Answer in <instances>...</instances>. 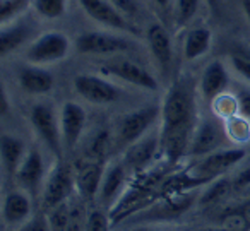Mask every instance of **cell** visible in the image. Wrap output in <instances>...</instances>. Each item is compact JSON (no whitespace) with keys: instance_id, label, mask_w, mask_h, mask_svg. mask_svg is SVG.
I'll list each match as a JSON object with an SVG mask.
<instances>
[{"instance_id":"obj_32","label":"cell","mask_w":250,"mask_h":231,"mask_svg":"<svg viewBox=\"0 0 250 231\" xmlns=\"http://www.w3.org/2000/svg\"><path fill=\"white\" fill-rule=\"evenodd\" d=\"M111 219L108 216V212H104L103 209H91L87 210L86 217V230L84 231H110Z\"/></svg>"},{"instance_id":"obj_43","label":"cell","mask_w":250,"mask_h":231,"mask_svg":"<svg viewBox=\"0 0 250 231\" xmlns=\"http://www.w3.org/2000/svg\"><path fill=\"white\" fill-rule=\"evenodd\" d=\"M171 0H154V4H158L160 7H168Z\"/></svg>"},{"instance_id":"obj_13","label":"cell","mask_w":250,"mask_h":231,"mask_svg":"<svg viewBox=\"0 0 250 231\" xmlns=\"http://www.w3.org/2000/svg\"><path fill=\"white\" fill-rule=\"evenodd\" d=\"M60 130H62L63 151H74L79 144L87 124V113L77 101H65L59 111Z\"/></svg>"},{"instance_id":"obj_17","label":"cell","mask_w":250,"mask_h":231,"mask_svg":"<svg viewBox=\"0 0 250 231\" xmlns=\"http://www.w3.org/2000/svg\"><path fill=\"white\" fill-rule=\"evenodd\" d=\"M83 11L101 26L120 31H134L130 22L110 0H79Z\"/></svg>"},{"instance_id":"obj_25","label":"cell","mask_w":250,"mask_h":231,"mask_svg":"<svg viewBox=\"0 0 250 231\" xmlns=\"http://www.w3.org/2000/svg\"><path fill=\"white\" fill-rule=\"evenodd\" d=\"M231 192H235V190H233L231 178L223 175L206 185V189L202 190V193L199 195L197 204L201 207H212L218 202H221V200H225Z\"/></svg>"},{"instance_id":"obj_22","label":"cell","mask_w":250,"mask_h":231,"mask_svg":"<svg viewBox=\"0 0 250 231\" xmlns=\"http://www.w3.org/2000/svg\"><path fill=\"white\" fill-rule=\"evenodd\" d=\"M0 152H2V166L7 176H14L26 156V146L19 137L12 134H4L0 141Z\"/></svg>"},{"instance_id":"obj_28","label":"cell","mask_w":250,"mask_h":231,"mask_svg":"<svg viewBox=\"0 0 250 231\" xmlns=\"http://www.w3.org/2000/svg\"><path fill=\"white\" fill-rule=\"evenodd\" d=\"M212 110H214L216 118L219 120H228V118L240 115V105H238V98L235 96H228V94H221L212 101Z\"/></svg>"},{"instance_id":"obj_8","label":"cell","mask_w":250,"mask_h":231,"mask_svg":"<svg viewBox=\"0 0 250 231\" xmlns=\"http://www.w3.org/2000/svg\"><path fill=\"white\" fill-rule=\"evenodd\" d=\"M245 156L247 151L243 147H223L208 156H202L188 171L201 178L216 180L225 175L228 169L240 165L245 159Z\"/></svg>"},{"instance_id":"obj_38","label":"cell","mask_w":250,"mask_h":231,"mask_svg":"<svg viewBox=\"0 0 250 231\" xmlns=\"http://www.w3.org/2000/svg\"><path fill=\"white\" fill-rule=\"evenodd\" d=\"M240 105V115L250 118V89H242L240 93H236Z\"/></svg>"},{"instance_id":"obj_10","label":"cell","mask_w":250,"mask_h":231,"mask_svg":"<svg viewBox=\"0 0 250 231\" xmlns=\"http://www.w3.org/2000/svg\"><path fill=\"white\" fill-rule=\"evenodd\" d=\"M130 48V40L106 31H87L76 38V50L83 55H115Z\"/></svg>"},{"instance_id":"obj_18","label":"cell","mask_w":250,"mask_h":231,"mask_svg":"<svg viewBox=\"0 0 250 231\" xmlns=\"http://www.w3.org/2000/svg\"><path fill=\"white\" fill-rule=\"evenodd\" d=\"M229 84V74L221 60H212L204 67L199 79V93L206 103H212L218 96L225 94Z\"/></svg>"},{"instance_id":"obj_2","label":"cell","mask_w":250,"mask_h":231,"mask_svg":"<svg viewBox=\"0 0 250 231\" xmlns=\"http://www.w3.org/2000/svg\"><path fill=\"white\" fill-rule=\"evenodd\" d=\"M29 124L35 130L36 137L43 142L46 149L55 156L57 159L62 158L63 142L62 130H60V117L59 111L50 103H35L29 111Z\"/></svg>"},{"instance_id":"obj_1","label":"cell","mask_w":250,"mask_h":231,"mask_svg":"<svg viewBox=\"0 0 250 231\" xmlns=\"http://www.w3.org/2000/svg\"><path fill=\"white\" fill-rule=\"evenodd\" d=\"M195 125L197 108L194 87L187 79H177L167 91L161 105V154L168 163H177L188 154Z\"/></svg>"},{"instance_id":"obj_23","label":"cell","mask_w":250,"mask_h":231,"mask_svg":"<svg viewBox=\"0 0 250 231\" xmlns=\"http://www.w3.org/2000/svg\"><path fill=\"white\" fill-rule=\"evenodd\" d=\"M31 24L28 22H11L9 26H2L0 33V53L2 57L21 48L31 36Z\"/></svg>"},{"instance_id":"obj_6","label":"cell","mask_w":250,"mask_h":231,"mask_svg":"<svg viewBox=\"0 0 250 231\" xmlns=\"http://www.w3.org/2000/svg\"><path fill=\"white\" fill-rule=\"evenodd\" d=\"M228 139L225 125L219 122V118H201L197 120L195 130L192 134V141L188 146V156L202 158L211 152L223 149Z\"/></svg>"},{"instance_id":"obj_41","label":"cell","mask_w":250,"mask_h":231,"mask_svg":"<svg viewBox=\"0 0 250 231\" xmlns=\"http://www.w3.org/2000/svg\"><path fill=\"white\" fill-rule=\"evenodd\" d=\"M242 9H243V12H245L247 21L250 22V0H242Z\"/></svg>"},{"instance_id":"obj_37","label":"cell","mask_w":250,"mask_h":231,"mask_svg":"<svg viewBox=\"0 0 250 231\" xmlns=\"http://www.w3.org/2000/svg\"><path fill=\"white\" fill-rule=\"evenodd\" d=\"M111 4L125 16V18H130V16L137 14V4L136 0H110Z\"/></svg>"},{"instance_id":"obj_19","label":"cell","mask_w":250,"mask_h":231,"mask_svg":"<svg viewBox=\"0 0 250 231\" xmlns=\"http://www.w3.org/2000/svg\"><path fill=\"white\" fill-rule=\"evenodd\" d=\"M106 165L103 159H87L77 168L76 171V187H77V195L86 199H94L98 197L100 192L101 182H103V175Z\"/></svg>"},{"instance_id":"obj_4","label":"cell","mask_w":250,"mask_h":231,"mask_svg":"<svg viewBox=\"0 0 250 231\" xmlns=\"http://www.w3.org/2000/svg\"><path fill=\"white\" fill-rule=\"evenodd\" d=\"M160 118L161 106H158V105H147V106L137 108V110L122 115L117 122L118 146L127 149L130 144L143 139Z\"/></svg>"},{"instance_id":"obj_21","label":"cell","mask_w":250,"mask_h":231,"mask_svg":"<svg viewBox=\"0 0 250 231\" xmlns=\"http://www.w3.org/2000/svg\"><path fill=\"white\" fill-rule=\"evenodd\" d=\"M146 40L149 45L151 55L154 57L161 70L167 72L173 62V46H171V38L165 29V26H161L160 22L151 24L146 31Z\"/></svg>"},{"instance_id":"obj_44","label":"cell","mask_w":250,"mask_h":231,"mask_svg":"<svg viewBox=\"0 0 250 231\" xmlns=\"http://www.w3.org/2000/svg\"><path fill=\"white\" fill-rule=\"evenodd\" d=\"M243 53H245L247 57H250V48H245V50H243Z\"/></svg>"},{"instance_id":"obj_16","label":"cell","mask_w":250,"mask_h":231,"mask_svg":"<svg viewBox=\"0 0 250 231\" xmlns=\"http://www.w3.org/2000/svg\"><path fill=\"white\" fill-rule=\"evenodd\" d=\"M45 178L46 171L42 152L35 147L28 149L18 173H16V180H18L19 187L22 190H26L28 193H31V195H36L43 189Z\"/></svg>"},{"instance_id":"obj_29","label":"cell","mask_w":250,"mask_h":231,"mask_svg":"<svg viewBox=\"0 0 250 231\" xmlns=\"http://www.w3.org/2000/svg\"><path fill=\"white\" fill-rule=\"evenodd\" d=\"M201 0H177L175 4V28L182 29L194 19Z\"/></svg>"},{"instance_id":"obj_20","label":"cell","mask_w":250,"mask_h":231,"mask_svg":"<svg viewBox=\"0 0 250 231\" xmlns=\"http://www.w3.org/2000/svg\"><path fill=\"white\" fill-rule=\"evenodd\" d=\"M18 83L24 93L33 94V96H45L55 86L52 72L40 65L22 67L18 74Z\"/></svg>"},{"instance_id":"obj_7","label":"cell","mask_w":250,"mask_h":231,"mask_svg":"<svg viewBox=\"0 0 250 231\" xmlns=\"http://www.w3.org/2000/svg\"><path fill=\"white\" fill-rule=\"evenodd\" d=\"M197 200L195 192L190 193H178V195L163 197V199H156L151 206L143 209L141 212L134 214V219L137 223H153V221H170L178 219L184 216L194 202Z\"/></svg>"},{"instance_id":"obj_36","label":"cell","mask_w":250,"mask_h":231,"mask_svg":"<svg viewBox=\"0 0 250 231\" xmlns=\"http://www.w3.org/2000/svg\"><path fill=\"white\" fill-rule=\"evenodd\" d=\"M231 182H233V190H235V192L245 190L247 187H250V163L247 166H243V168L233 176Z\"/></svg>"},{"instance_id":"obj_11","label":"cell","mask_w":250,"mask_h":231,"mask_svg":"<svg viewBox=\"0 0 250 231\" xmlns=\"http://www.w3.org/2000/svg\"><path fill=\"white\" fill-rule=\"evenodd\" d=\"M35 216L33 195L26 190H9L2 199V223L9 230L19 231Z\"/></svg>"},{"instance_id":"obj_5","label":"cell","mask_w":250,"mask_h":231,"mask_svg":"<svg viewBox=\"0 0 250 231\" xmlns=\"http://www.w3.org/2000/svg\"><path fill=\"white\" fill-rule=\"evenodd\" d=\"M70 52V40L63 33L48 31L28 45L24 57L31 65H50L63 60Z\"/></svg>"},{"instance_id":"obj_34","label":"cell","mask_w":250,"mask_h":231,"mask_svg":"<svg viewBox=\"0 0 250 231\" xmlns=\"http://www.w3.org/2000/svg\"><path fill=\"white\" fill-rule=\"evenodd\" d=\"M19 231H52V224H50V216L43 212H35V216L24 224Z\"/></svg>"},{"instance_id":"obj_40","label":"cell","mask_w":250,"mask_h":231,"mask_svg":"<svg viewBox=\"0 0 250 231\" xmlns=\"http://www.w3.org/2000/svg\"><path fill=\"white\" fill-rule=\"evenodd\" d=\"M209 5V9H211L214 14H219V0H206Z\"/></svg>"},{"instance_id":"obj_35","label":"cell","mask_w":250,"mask_h":231,"mask_svg":"<svg viewBox=\"0 0 250 231\" xmlns=\"http://www.w3.org/2000/svg\"><path fill=\"white\" fill-rule=\"evenodd\" d=\"M108 149V132H98V135L93 139L89 147L91 159H103L104 152Z\"/></svg>"},{"instance_id":"obj_24","label":"cell","mask_w":250,"mask_h":231,"mask_svg":"<svg viewBox=\"0 0 250 231\" xmlns=\"http://www.w3.org/2000/svg\"><path fill=\"white\" fill-rule=\"evenodd\" d=\"M212 43V33L208 28H192L184 38V57L187 62L201 59L209 52Z\"/></svg>"},{"instance_id":"obj_33","label":"cell","mask_w":250,"mask_h":231,"mask_svg":"<svg viewBox=\"0 0 250 231\" xmlns=\"http://www.w3.org/2000/svg\"><path fill=\"white\" fill-rule=\"evenodd\" d=\"M229 63L236 76L250 84V57H247L245 53H235L229 59Z\"/></svg>"},{"instance_id":"obj_39","label":"cell","mask_w":250,"mask_h":231,"mask_svg":"<svg viewBox=\"0 0 250 231\" xmlns=\"http://www.w3.org/2000/svg\"><path fill=\"white\" fill-rule=\"evenodd\" d=\"M9 111H11V103H9V100H7L5 89L2 87V91H0V113H2V117H5Z\"/></svg>"},{"instance_id":"obj_42","label":"cell","mask_w":250,"mask_h":231,"mask_svg":"<svg viewBox=\"0 0 250 231\" xmlns=\"http://www.w3.org/2000/svg\"><path fill=\"white\" fill-rule=\"evenodd\" d=\"M202 231H238V230H233L229 226H214V228H204Z\"/></svg>"},{"instance_id":"obj_30","label":"cell","mask_w":250,"mask_h":231,"mask_svg":"<svg viewBox=\"0 0 250 231\" xmlns=\"http://www.w3.org/2000/svg\"><path fill=\"white\" fill-rule=\"evenodd\" d=\"M83 197L77 195L76 200L70 199V212H69V224L67 231H84L86 230V217L87 210L84 207Z\"/></svg>"},{"instance_id":"obj_15","label":"cell","mask_w":250,"mask_h":231,"mask_svg":"<svg viewBox=\"0 0 250 231\" xmlns=\"http://www.w3.org/2000/svg\"><path fill=\"white\" fill-rule=\"evenodd\" d=\"M127 176H129V169L122 161H111L106 165L103 175V182H101L100 192H98L96 199L100 200L101 206H106L110 209L115 202L122 197V193L127 189Z\"/></svg>"},{"instance_id":"obj_27","label":"cell","mask_w":250,"mask_h":231,"mask_svg":"<svg viewBox=\"0 0 250 231\" xmlns=\"http://www.w3.org/2000/svg\"><path fill=\"white\" fill-rule=\"evenodd\" d=\"M31 5L45 19H60L67 12V0H31Z\"/></svg>"},{"instance_id":"obj_12","label":"cell","mask_w":250,"mask_h":231,"mask_svg":"<svg viewBox=\"0 0 250 231\" xmlns=\"http://www.w3.org/2000/svg\"><path fill=\"white\" fill-rule=\"evenodd\" d=\"M101 72L104 76H111L115 79H120L124 83L130 84V86L141 87L146 91H156L160 87L156 77L146 70L143 65H139L137 62L127 59H118L113 62H108L101 67Z\"/></svg>"},{"instance_id":"obj_14","label":"cell","mask_w":250,"mask_h":231,"mask_svg":"<svg viewBox=\"0 0 250 231\" xmlns=\"http://www.w3.org/2000/svg\"><path fill=\"white\" fill-rule=\"evenodd\" d=\"M158 152H161L160 134L147 132L143 139H139L137 142H134V144H130L129 147L125 149L122 161L125 163L129 171H132L137 176L146 171L147 166L156 158Z\"/></svg>"},{"instance_id":"obj_31","label":"cell","mask_w":250,"mask_h":231,"mask_svg":"<svg viewBox=\"0 0 250 231\" xmlns=\"http://www.w3.org/2000/svg\"><path fill=\"white\" fill-rule=\"evenodd\" d=\"M31 4V0H0V21L2 26H7L19 14L26 11V7Z\"/></svg>"},{"instance_id":"obj_9","label":"cell","mask_w":250,"mask_h":231,"mask_svg":"<svg viewBox=\"0 0 250 231\" xmlns=\"http://www.w3.org/2000/svg\"><path fill=\"white\" fill-rule=\"evenodd\" d=\"M74 91L91 105H111L120 100L122 91L111 81L94 74H79L72 81Z\"/></svg>"},{"instance_id":"obj_26","label":"cell","mask_w":250,"mask_h":231,"mask_svg":"<svg viewBox=\"0 0 250 231\" xmlns=\"http://www.w3.org/2000/svg\"><path fill=\"white\" fill-rule=\"evenodd\" d=\"M225 128L228 139L236 144H245L250 141V118L243 115H235V117L225 120Z\"/></svg>"},{"instance_id":"obj_3","label":"cell","mask_w":250,"mask_h":231,"mask_svg":"<svg viewBox=\"0 0 250 231\" xmlns=\"http://www.w3.org/2000/svg\"><path fill=\"white\" fill-rule=\"evenodd\" d=\"M74 193H77L76 173L62 159H57V163L52 166V169L46 173L45 183H43V206L48 210H53L55 207L69 202L74 197Z\"/></svg>"}]
</instances>
